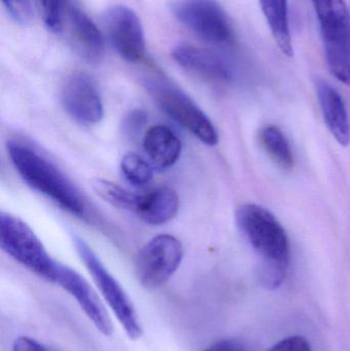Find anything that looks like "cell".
Here are the masks:
<instances>
[{
    "label": "cell",
    "mask_w": 350,
    "mask_h": 351,
    "mask_svg": "<svg viewBox=\"0 0 350 351\" xmlns=\"http://www.w3.org/2000/svg\"><path fill=\"white\" fill-rule=\"evenodd\" d=\"M236 224L258 256V276L268 290L279 288L289 269L290 241L277 217L263 206L246 204L238 208Z\"/></svg>",
    "instance_id": "6da1fadb"
},
{
    "label": "cell",
    "mask_w": 350,
    "mask_h": 351,
    "mask_svg": "<svg viewBox=\"0 0 350 351\" xmlns=\"http://www.w3.org/2000/svg\"><path fill=\"white\" fill-rule=\"evenodd\" d=\"M8 154L18 174L35 191L78 218H86L84 194L55 165L24 142H8Z\"/></svg>",
    "instance_id": "7a4b0ae2"
},
{
    "label": "cell",
    "mask_w": 350,
    "mask_h": 351,
    "mask_svg": "<svg viewBox=\"0 0 350 351\" xmlns=\"http://www.w3.org/2000/svg\"><path fill=\"white\" fill-rule=\"evenodd\" d=\"M331 73L350 88V12L345 0H312Z\"/></svg>",
    "instance_id": "3957f363"
},
{
    "label": "cell",
    "mask_w": 350,
    "mask_h": 351,
    "mask_svg": "<svg viewBox=\"0 0 350 351\" xmlns=\"http://www.w3.org/2000/svg\"><path fill=\"white\" fill-rule=\"evenodd\" d=\"M145 86L160 109L201 143L208 146L219 143L213 121L188 95L160 76L146 78Z\"/></svg>",
    "instance_id": "277c9868"
},
{
    "label": "cell",
    "mask_w": 350,
    "mask_h": 351,
    "mask_svg": "<svg viewBox=\"0 0 350 351\" xmlns=\"http://www.w3.org/2000/svg\"><path fill=\"white\" fill-rule=\"evenodd\" d=\"M0 243L4 253L14 261L51 282L58 261L51 257L42 241L22 219L1 213Z\"/></svg>",
    "instance_id": "5b68a950"
},
{
    "label": "cell",
    "mask_w": 350,
    "mask_h": 351,
    "mask_svg": "<svg viewBox=\"0 0 350 351\" xmlns=\"http://www.w3.org/2000/svg\"><path fill=\"white\" fill-rule=\"evenodd\" d=\"M76 252L90 272L103 298L116 317L117 321L131 340H138L143 335V329L135 306L118 280L110 274L100 258L82 237H73Z\"/></svg>",
    "instance_id": "8992f818"
},
{
    "label": "cell",
    "mask_w": 350,
    "mask_h": 351,
    "mask_svg": "<svg viewBox=\"0 0 350 351\" xmlns=\"http://www.w3.org/2000/svg\"><path fill=\"white\" fill-rule=\"evenodd\" d=\"M183 257L182 243L174 235L154 237L136 257V276L145 288H158L174 276L182 263Z\"/></svg>",
    "instance_id": "52a82bcc"
},
{
    "label": "cell",
    "mask_w": 350,
    "mask_h": 351,
    "mask_svg": "<svg viewBox=\"0 0 350 351\" xmlns=\"http://www.w3.org/2000/svg\"><path fill=\"white\" fill-rule=\"evenodd\" d=\"M173 12L189 30L212 45H225L234 38L229 19L216 0H179Z\"/></svg>",
    "instance_id": "ba28073f"
},
{
    "label": "cell",
    "mask_w": 350,
    "mask_h": 351,
    "mask_svg": "<svg viewBox=\"0 0 350 351\" xmlns=\"http://www.w3.org/2000/svg\"><path fill=\"white\" fill-rule=\"evenodd\" d=\"M61 102L66 112L82 125H98L104 117L100 90L84 72H75L67 78L62 88Z\"/></svg>",
    "instance_id": "9c48e42d"
},
{
    "label": "cell",
    "mask_w": 350,
    "mask_h": 351,
    "mask_svg": "<svg viewBox=\"0 0 350 351\" xmlns=\"http://www.w3.org/2000/svg\"><path fill=\"white\" fill-rule=\"evenodd\" d=\"M106 27L111 45L125 61L136 63L145 56L146 43L141 21L133 10L118 5L106 14Z\"/></svg>",
    "instance_id": "30bf717a"
},
{
    "label": "cell",
    "mask_w": 350,
    "mask_h": 351,
    "mask_svg": "<svg viewBox=\"0 0 350 351\" xmlns=\"http://www.w3.org/2000/svg\"><path fill=\"white\" fill-rule=\"evenodd\" d=\"M51 282L75 299L84 315L100 333L106 337L112 335V322L106 308L90 284L77 271L58 262Z\"/></svg>",
    "instance_id": "8fae6325"
},
{
    "label": "cell",
    "mask_w": 350,
    "mask_h": 351,
    "mask_svg": "<svg viewBox=\"0 0 350 351\" xmlns=\"http://www.w3.org/2000/svg\"><path fill=\"white\" fill-rule=\"evenodd\" d=\"M172 56L183 69L208 82L223 84L232 80V70L228 62L209 49L183 43L174 47Z\"/></svg>",
    "instance_id": "7c38bea8"
},
{
    "label": "cell",
    "mask_w": 350,
    "mask_h": 351,
    "mask_svg": "<svg viewBox=\"0 0 350 351\" xmlns=\"http://www.w3.org/2000/svg\"><path fill=\"white\" fill-rule=\"evenodd\" d=\"M316 96L325 123L339 145L350 144V121L347 105L340 93L324 80L316 82Z\"/></svg>",
    "instance_id": "4fadbf2b"
},
{
    "label": "cell",
    "mask_w": 350,
    "mask_h": 351,
    "mask_svg": "<svg viewBox=\"0 0 350 351\" xmlns=\"http://www.w3.org/2000/svg\"><path fill=\"white\" fill-rule=\"evenodd\" d=\"M143 149L154 169L166 171L178 162L182 154V143L170 128L156 125L144 134Z\"/></svg>",
    "instance_id": "5bb4252c"
},
{
    "label": "cell",
    "mask_w": 350,
    "mask_h": 351,
    "mask_svg": "<svg viewBox=\"0 0 350 351\" xmlns=\"http://www.w3.org/2000/svg\"><path fill=\"white\" fill-rule=\"evenodd\" d=\"M69 23L75 47L82 58L90 63L100 62L104 57L105 43L96 24L76 6L70 10Z\"/></svg>",
    "instance_id": "9a60e30c"
},
{
    "label": "cell",
    "mask_w": 350,
    "mask_h": 351,
    "mask_svg": "<svg viewBox=\"0 0 350 351\" xmlns=\"http://www.w3.org/2000/svg\"><path fill=\"white\" fill-rule=\"evenodd\" d=\"M180 206L178 193L173 188L160 187L141 195L136 214L152 226L166 224L177 216Z\"/></svg>",
    "instance_id": "2e32d148"
},
{
    "label": "cell",
    "mask_w": 350,
    "mask_h": 351,
    "mask_svg": "<svg viewBox=\"0 0 350 351\" xmlns=\"http://www.w3.org/2000/svg\"><path fill=\"white\" fill-rule=\"evenodd\" d=\"M259 3L277 47L288 57H293L288 0H259Z\"/></svg>",
    "instance_id": "e0dca14e"
},
{
    "label": "cell",
    "mask_w": 350,
    "mask_h": 351,
    "mask_svg": "<svg viewBox=\"0 0 350 351\" xmlns=\"http://www.w3.org/2000/svg\"><path fill=\"white\" fill-rule=\"evenodd\" d=\"M259 141L267 156L283 171H291L294 167V154L289 140L281 129L267 125L259 132Z\"/></svg>",
    "instance_id": "ac0fdd59"
},
{
    "label": "cell",
    "mask_w": 350,
    "mask_h": 351,
    "mask_svg": "<svg viewBox=\"0 0 350 351\" xmlns=\"http://www.w3.org/2000/svg\"><path fill=\"white\" fill-rule=\"evenodd\" d=\"M92 189L105 202L119 210L136 212L139 204L140 194L133 193L121 186L104 179H95Z\"/></svg>",
    "instance_id": "d6986e66"
},
{
    "label": "cell",
    "mask_w": 350,
    "mask_h": 351,
    "mask_svg": "<svg viewBox=\"0 0 350 351\" xmlns=\"http://www.w3.org/2000/svg\"><path fill=\"white\" fill-rule=\"evenodd\" d=\"M150 162L134 152L125 154L121 160L123 178L135 187H144L153 180L154 170Z\"/></svg>",
    "instance_id": "ffe728a7"
},
{
    "label": "cell",
    "mask_w": 350,
    "mask_h": 351,
    "mask_svg": "<svg viewBox=\"0 0 350 351\" xmlns=\"http://www.w3.org/2000/svg\"><path fill=\"white\" fill-rule=\"evenodd\" d=\"M45 26L53 32H60L63 27L64 14L68 0H39Z\"/></svg>",
    "instance_id": "44dd1931"
},
{
    "label": "cell",
    "mask_w": 350,
    "mask_h": 351,
    "mask_svg": "<svg viewBox=\"0 0 350 351\" xmlns=\"http://www.w3.org/2000/svg\"><path fill=\"white\" fill-rule=\"evenodd\" d=\"M10 16L21 25L31 24L33 20L30 0H1Z\"/></svg>",
    "instance_id": "7402d4cb"
},
{
    "label": "cell",
    "mask_w": 350,
    "mask_h": 351,
    "mask_svg": "<svg viewBox=\"0 0 350 351\" xmlns=\"http://www.w3.org/2000/svg\"><path fill=\"white\" fill-rule=\"evenodd\" d=\"M147 123V114L142 109H134L123 119V129L127 135L136 136Z\"/></svg>",
    "instance_id": "603a6c76"
},
{
    "label": "cell",
    "mask_w": 350,
    "mask_h": 351,
    "mask_svg": "<svg viewBox=\"0 0 350 351\" xmlns=\"http://www.w3.org/2000/svg\"><path fill=\"white\" fill-rule=\"evenodd\" d=\"M269 351H312V348L305 338L291 336L275 344Z\"/></svg>",
    "instance_id": "cb8c5ba5"
},
{
    "label": "cell",
    "mask_w": 350,
    "mask_h": 351,
    "mask_svg": "<svg viewBox=\"0 0 350 351\" xmlns=\"http://www.w3.org/2000/svg\"><path fill=\"white\" fill-rule=\"evenodd\" d=\"M203 351H248V350L238 340L223 339L215 342Z\"/></svg>",
    "instance_id": "d4e9b609"
},
{
    "label": "cell",
    "mask_w": 350,
    "mask_h": 351,
    "mask_svg": "<svg viewBox=\"0 0 350 351\" xmlns=\"http://www.w3.org/2000/svg\"><path fill=\"white\" fill-rule=\"evenodd\" d=\"M12 351H49L42 344L37 342L32 338L22 337L16 338L12 346Z\"/></svg>",
    "instance_id": "484cf974"
}]
</instances>
